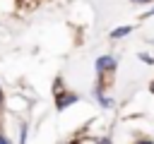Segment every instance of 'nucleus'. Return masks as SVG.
I'll return each mask as SVG.
<instances>
[{
  "label": "nucleus",
  "mask_w": 154,
  "mask_h": 144,
  "mask_svg": "<svg viewBox=\"0 0 154 144\" xmlns=\"http://www.w3.org/2000/svg\"><path fill=\"white\" fill-rule=\"evenodd\" d=\"M96 74H106V72H113L116 70V58L113 55H101L96 58Z\"/></svg>",
  "instance_id": "obj_1"
},
{
  "label": "nucleus",
  "mask_w": 154,
  "mask_h": 144,
  "mask_svg": "<svg viewBox=\"0 0 154 144\" xmlns=\"http://www.w3.org/2000/svg\"><path fill=\"white\" fill-rule=\"evenodd\" d=\"M77 101V94H72V91H60L58 94V98H55V106H58V110H63V108H67V106H72Z\"/></svg>",
  "instance_id": "obj_2"
},
{
  "label": "nucleus",
  "mask_w": 154,
  "mask_h": 144,
  "mask_svg": "<svg viewBox=\"0 0 154 144\" xmlns=\"http://www.w3.org/2000/svg\"><path fill=\"white\" fill-rule=\"evenodd\" d=\"M130 31H132V26H118V29L111 31V38H123V36H128Z\"/></svg>",
  "instance_id": "obj_3"
},
{
  "label": "nucleus",
  "mask_w": 154,
  "mask_h": 144,
  "mask_svg": "<svg viewBox=\"0 0 154 144\" xmlns=\"http://www.w3.org/2000/svg\"><path fill=\"white\" fill-rule=\"evenodd\" d=\"M96 98H99V103H101L103 108H111V98H108V96H103L101 86H96Z\"/></svg>",
  "instance_id": "obj_4"
},
{
  "label": "nucleus",
  "mask_w": 154,
  "mask_h": 144,
  "mask_svg": "<svg viewBox=\"0 0 154 144\" xmlns=\"http://www.w3.org/2000/svg\"><path fill=\"white\" fill-rule=\"evenodd\" d=\"M140 60H144L147 65H154V58H152L149 53H140Z\"/></svg>",
  "instance_id": "obj_5"
},
{
  "label": "nucleus",
  "mask_w": 154,
  "mask_h": 144,
  "mask_svg": "<svg viewBox=\"0 0 154 144\" xmlns=\"http://www.w3.org/2000/svg\"><path fill=\"white\" fill-rule=\"evenodd\" d=\"M135 144H154V139H137Z\"/></svg>",
  "instance_id": "obj_6"
},
{
  "label": "nucleus",
  "mask_w": 154,
  "mask_h": 144,
  "mask_svg": "<svg viewBox=\"0 0 154 144\" xmlns=\"http://www.w3.org/2000/svg\"><path fill=\"white\" fill-rule=\"evenodd\" d=\"M0 144H12V142H10V139H7V137H5L2 132H0Z\"/></svg>",
  "instance_id": "obj_7"
},
{
  "label": "nucleus",
  "mask_w": 154,
  "mask_h": 144,
  "mask_svg": "<svg viewBox=\"0 0 154 144\" xmlns=\"http://www.w3.org/2000/svg\"><path fill=\"white\" fill-rule=\"evenodd\" d=\"M130 2H135V5H147V2H152V0H130Z\"/></svg>",
  "instance_id": "obj_8"
},
{
  "label": "nucleus",
  "mask_w": 154,
  "mask_h": 144,
  "mask_svg": "<svg viewBox=\"0 0 154 144\" xmlns=\"http://www.w3.org/2000/svg\"><path fill=\"white\" fill-rule=\"evenodd\" d=\"M144 17H154V7H149V10L144 12Z\"/></svg>",
  "instance_id": "obj_9"
},
{
  "label": "nucleus",
  "mask_w": 154,
  "mask_h": 144,
  "mask_svg": "<svg viewBox=\"0 0 154 144\" xmlns=\"http://www.w3.org/2000/svg\"><path fill=\"white\" fill-rule=\"evenodd\" d=\"M149 91H152V94H154V82H152V84H149Z\"/></svg>",
  "instance_id": "obj_10"
},
{
  "label": "nucleus",
  "mask_w": 154,
  "mask_h": 144,
  "mask_svg": "<svg viewBox=\"0 0 154 144\" xmlns=\"http://www.w3.org/2000/svg\"><path fill=\"white\" fill-rule=\"evenodd\" d=\"M2 101H5V98H2V91H0V106H2Z\"/></svg>",
  "instance_id": "obj_11"
}]
</instances>
